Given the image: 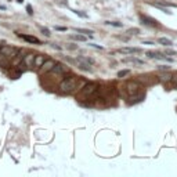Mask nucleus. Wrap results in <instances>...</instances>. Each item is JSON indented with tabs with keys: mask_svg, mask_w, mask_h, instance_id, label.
I'll return each mask as SVG.
<instances>
[{
	"mask_svg": "<svg viewBox=\"0 0 177 177\" xmlns=\"http://www.w3.org/2000/svg\"><path fill=\"white\" fill-rule=\"evenodd\" d=\"M54 65H56V61L54 60H44V62L39 66V73L40 75H44V73L50 72Z\"/></svg>",
	"mask_w": 177,
	"mask_h": 177,
	"instance_id": "4",
	"label": "nucleus"
},
{
	"mask_svg": "<svg viewBox=\"0 0 177 177\" xmlns=\"http://www.w3.org/2000/svg\"><path fill=\"white\" fill-rule=\"evenodd\" d=\"M44 60H46V58H44V56H40V54H39V56H35V60H33V66L39 68L42 64L44 62Z\"/></svg>",
	"mask_w": 177,
	"mask_h": 177,
	"instance_id": "12",
	"label": "nucleus"
},
{
	"mask_svg": "<svg viewBox=\"0 0 177 177\" xmlns=\"http://www.w3.org/2000/svg\"><path fill=\"white\" fill-rule=\"evenodd\" d=\"M20 37H21V39H24V40H27V42H29V43H33V44H42V42L37 39V37L31 36V35H20Z\"/></svg>",
	"mask_w": 177,
	"mask_h": 177,
	"instance_id": "11",
	"label": "nucleus"
},
{
	"mask_svg": "<svg viewBox=\"0 0 177 177\" xmlns=\"http://www.w3.org/2000/svg\"><path fill=\"white\" fill-rule=\"evenodd\" d=\"M141 20H143V24H147V25H158V22L155 20L150 17H145V15H141Z\"/></svg>",
	"mask_w": 177,
	"mask_h": 177,
	"instance_id": "14",
	"label": "nucleus"
},
{
	"mask_svg": "<svg viewBox=\"0 0 177 177\" xmlns=\"http://www.w3.org/2000/svg\"><path fill=\"white\" fill-rule=\"evenodd\" d=\"M130 73V71L129 69H125V71H120V72H118V78H123V76H126Z\"/></svg>",
	"mask_w": 177,
	"mask_h": 177,
	"instance_id": "22",
	"label": "nucleus"
},
{
	"mask_svg": "<svg viewBox=\"0 0 177 177\" xmlns=\"http://www.w3.org/2000/svg\"><path fill=\"white\" fill-rule=\"evenodd\" d=\"M166 54H170V56H176V51H173V50H166Z\"/></svg>",
	"mask_w": 177,
	"mask_h": 177,
	"instance_id": "30",
	"label": "nucleus"
},
{
	"mask_svg": "<svg viewBox=\"0 0 177 177\" xmlns=\"http://www.w3.org/2000/svg\"><path fill=\"white\" fill-rule=\"evenodd\" d=\"M144 44H150V46H152V44H155V43H152V42H143Z\"/></svg>",
	"mask_w": 177,
	"mask_h": 177,
	"instance_id": "32",
	"label": "nucleus"
},
{
	"mask_svg": "<svg viewBox=\"0 0 177 177\" xmlns=\"http://www.w3.org/2000/svg\"><path fill=\"white\" fill-rule=\"evenodd\" d=\"M0 49H2V44H0Z\"/></svg>",
	"mask_w": 177,
	"mask_h": 177,
	"instance_id": "35",
	"label": "nucleus"
},
{
	"mask_svg": "<svg viewBox=\"0 0 177 177\" xmlns=\"http://www.w3.org/2000/svg\"><path fill=\"white\" fill-rule=\"evenodd\" d=\"M138 32H140V31H138L137 28H134V29H129L127 33H129V35H138Z\"/></svg>",
	"mask_w": 177,
	"mask_h": 177,
	"instance_id": "24",
	"label": "nucleus"
},
{
	"mask_svg": "<svg viewBox=\"0 0 177 177\" xmlns=\"http://www.w3.org/2000/svg\"><path fill=\"white\" fill-rule=\"evenodd\" d=\"M140 89H141V86L138 85L137 82H129L127 85H126V91L129 93V94H137L138 91H140Z\"/></svg>",
	"mask_w": 177,
	"mask_h": 177,
	"instance_id": "7",
	"label": "nucleus"
},
{
	"mask_svg": "<svg viewBox=\"0 0 177 177\" xmlns=\"http://www.w3.org/2000/svg\"><path fill=\"white\" fill-rule=\"evenodd\" d=\"M56 31H61V32H65L66 28L65 27H56Z\"/></svg>",
	"mask_w": 177,
	"mask_h": 177,
	"instance_id": "29",
	"label": "nucleus"
},
{
	"mask_svg": "<svg viewBox=\"0 0 177 177\" xmlns=\"http://www.w3.org/2000/svg\"><path fill=\"white\" fill-rule=\"evenodd\" d=\"M97 89H98L97 83H87V85L83 86V89L80 93H82V96H85V97H90V96H93L96 91H97Z\"/></svg>",
	"mask_w": 177,
	"mask_h": 177,
	"instance_id": "3",
	"label": "nucleus"
},
{
	"mask_svg": "<svg viewBox=\"0 0 177 177\" xmlns=\"http://www.w3.org/2000/svg\"><path fill=\"white\" fill-rule=\"evenodd\" d=\"M40 31H42V33H43L44 36H50V31L47 29V28H40Z\"/></svg>",
	"mask_w": 177,
	"mask_h": 177,
	"instance_id": "23",
	"label": "nucleus"
},
{
	"mask_svg": "<svg viewBox=\"0 0 177 177\" xmlns=\"http://www.w3.org/2000/svg\"><path fill=\"white\" fill-rule=\"evenodd\" d=\"M147 57H150V58H155V60H165V61H169V62H172L173 60H170V58H166L163 54H160V53H154V51H147Z\"/></svg>",
	"mask_w": 177,
	"mask_h": 177,
	"instance_id": "9",
	"label": "nucleus"
},
{
	"mask_svg": "<svg viewBox=\"0 0 177 177\" xmlns=\"http://www.w3.org/2000/svg\"><path fill=\"white\" fill-rule=\"evenodd\" d=\"M75 31L78 33H83L85 36H93V31H89V29H82V28H75Z\"/></svg>",
	"mask_w": 177,
	"mask_h": 177,
	"instance_id": "16",
	"label": "nucleus"
},
{
	"mask_svg": "<svg viewBox=\"0 0 177 177\" xmlns=\"http://www.w3.org/2000/svg\"><path fill=\"white\" fill-rule=\"evenodd\" d=\"M69 71V68L66 65H64V64L61 62H56V65L53 66V69L50 71L53 75H64V73H66Z\"/></svg>",
	"mask_w": 177,
	"mask_h": 177,
	"instance_id": "5",
	"label": "nucleus"
},
{
	"mask_svg": "<svg viewBox=\"0 0 177 177\" xmlns=\"http://www.w3.org/2000/svg\"><path fill=\"white\" fill-rule=\"evenodd\" d=\"M17 51H18V49H15V47H12V46H2V49H0V53H2L8 61H11L14 58Z\"/></svg>",
	"mask_w": 177,
	"mask_h": 177,
	"instance_id": "2",
	"label": "nucleus"
},
{
	"mask_svg": "<svg viewBox=\"0 0 177 177\" xmlns=\"http://www.w3.org/2000/svg\"><path fill=\"white\" fill-rule=\"evenodd\" d=\"M73 12H75V14H78L79 15V17H83V18H85L86 17V14H83V12L82 11H78V10H72Z\"/></svg>",
	"mask_w": 177,
	"mask_h": 177,
	"instance_id": "28",
	"label": "nucleus"
},
{
	"mask_svg": "<svg viewBox=\"0 0 177 177\" xmlns=\"http://www.w3.org/2000/svg\"><path fill=\"white\" fill-rule=\"evenodd\" d=\"M105 24L111 25V27H115V28H120L122 27V22H116V21H107Z\"/></svg>",
	"mask_w": 177,
	"mask_h": 177,
	"instance_id": "19",
	"label": "nucleus"
},
{
	"mask_svg": "<svg viewBox=\"0 0 177 177\" xmlns=\"http://www.w3.org/2000/svg\"><path fill=\"white\" fill-rule=\"evenodd\" d=\"M72 39L79 40V42H85L86 40V36H85V35H72Z\"/></svg>",
	"mask_w": 177,
	"mask_h": 177,
	"instance_id": "20",
	"label": "nucleus"
},
{
	"mask_svg": "<svg viewBox=\"0 0 177 177\" xmlns=\"http://www.w3.org/2000/svg\"><path fill=\"white\" fill-rule=\"evenodd\" d=\"M35 56H36V54H33V53H29V54L27 53V54L24 56V58H22L20 65H24V66H27V68H31V66H33Z\"/></svg>",
	"mask_w": 177,
	"mask_h": 177,
	"instance_id": "6",
	"label": "nucleus"
},
{
	"mask_svg": "<svg viewBox=\"0 0 177 177\" xmlns=\"http://www.w3.org/2000/svg\"><path fill=\"white\" fill-rule=\"evenodd\" d=\"M119 53H123V54H137V53H141V50L137 49V47H122V49H119Z\"/></svg>",
	"mask_w": 177,
	"mask_h": 177,
	"instance_id": "10",
	"label": "nucleus"
},
{
	"mask_svg": "<svg viewBox=\"0 0 177 177\" xmlns=\"http://www.w3.org/2000/svg\"><path fill=\"white\" fill-rule=\"evenodd\" d=\"M27 11H28V14H29V15L33 14V10H32V6H31V4L27 6Z\"/></svg>",
	"mask_w": 177,
	"mask_h": 177,
	"instance_id": "27",
	"label": "nucleus"
},
{
	"mask_svg": "<svg viewBox=\"0 0 177 177\" xmlns=\"http://www.w3.org/2000/svg\"><path fill=\"white\" fill-rule=\"evenodd\" d=\"M76 60H78L80 64H87V65H91V64H94V61H93L91 58H89V57H78Z\"/></svg>",
	"mask_w": 177,
	"mask_h": 177,
	"instance_id": "15",
	"label": "nucleus"
},
{
	"mask_svg": "<svg viewBox=\"0 0 177 177\" xmlns=\"http://www.w3.org/2000/svg\"><path fill=\"white\" fill-rule=\"evenodd\" d=\"M158 78H159L160 82H163V83H169L170 80H172V73H162V75H159Z\"/></svg>",
	"mask_w": 177,
	"mask_h": 177,
	"instance_id": "13",
	"label": "nucleus"
},
{
	"mask_svg": "<svg viewBox=\"0 0 177 177\" xmlns=\"http://www.w3.org/2000/svg\"><path fill=\"white\" fill-rule=\"evenodd\" d=\"M158 42H159L160 44H163V46H172V40H170V39H166V37H160V39L158 40Z\"/></svg>",
	"mask_w": 177,
	"mask_h": 177,
	"instance_id": "18",
	"label": "nucleus"
},
{
	"mask_svg": "<svg viewBox=\"0 0 177 177\" xmlns=\"http://www.w3.org/2000/svg\"><path fill=\"white\" fill-rule=\"evenodd\" d=\"M25 54H27V51H25V50H18V51H17V54L14 56V58L11 60L12 66H18V65H20Z\"/></svg>",
	"mask_w": 177,
	"mask_h": 177,
	"instance_id": "8",
	"label": "nucleus"
},
{
	"mask_svg": "<svg viewBox=\"0 0 177 177\" xmlns=\"http://www.w3.org/2000/svg\"><path fill=\"white\" fill-rule=\"evenodd\" d=\"M158 69H159V71H169L170 66H167V65H159V66H158Z\"/></svg>",
	"mask_w": 177,
	"mask_h": 177,
	"instance_id": "25",
	"label": "nucleus"
},
{
	"mask_svg": "<svg viewBox=\"0 0 177 177\" xmlns=\"http://www.w3.org/2000/svg\"><path fill=\"white\" fill-rule=\"evenodd\" d=\"M170 82H173V85L177 86V73H175V75H172V80Z\"/></svg>",
	"mask_w": 177,
	"mask_h": 177,
	"instance_id": "26",
	"label": "nucleus"
},
{
	"mask_svg": "<svg viewBox=\"0 0 177 177\" xmlns=\"http://www.w3.org/2000/svg\"><path fill=\"white\" fill-rule=\"evenodd\" d=\"M78 86V79L75 76H68L60 83V90L62 93H71L76 89Z\"/></svg>",
	"mask_w": 177,
	"mask_h": 177,
	"instance_id": "1",
	"label": "nucleus"
},
{
	"mask_svg": "<svg viewBox=\"0 0 177 177\" xmlns=\"http://www.w3.org/2000/svg\"><path fill=\"white\" fill-rule=\"evenodd\" d=\"M0 10H6V7L4 6H0Z\"/></svg>",
	"mask_w": 177,
	"mask_h": 177,
	"instance_id": "33",
	"label": "nucleus"
},
{
	"mask_svg": "<svg viewBox=\"0 0 177 177\" xmlns=\"http://www.w3.org/2000/svg\"><path fill=\"white\" fill-rule=\"evenodd\" d=\"M89 46H91V47H94V49H100V50H101V49H102V47H101V46H97V44H93V43H90V44H89Z\"/></svg>",
	"mask_w": 177,
	"mask_h": 177,
	"instance_id": "31",
	"label": "nucleus"
},
{
	"mask_svg": "<svg viewBox=\"0 0 177 177\" xmlns=\"http://www.w3.org/2000/svg\"><path fill=\"white\" fill-rule=\"evenodd\" d=\"M17 2H18V3H22V2H24V0H17Z\"/></svg>",
	"mask_w": 177,
	"mask_h": 177,
	"instance_id": "34",
	"label": "nucleus"
},
{
	"mask_svg": "<svg viewBox=\"0 0 177 177\" xmlns=\"http://www.w3.org/2000/svg\"><path fill=\"white\" fill-rule=\"evenodd\" d=\"M125 62H136V64H143V61H140V60H137V58H133V57H130V58H126V60H123Z\"/></svg>",
	"mask_w": 177,
	"mask_h": 177,
	"instance_id": "21",
	"label": "nucleus"
},
{
	"mask_svg": "<svg viewBox=\"0 0 177 177\" xmlns=\"http://www.w3.org/2000/svg\"><path fill=\"white\" fill-rule=\"evenodd\" d=\"M143 98H144V94H138V96L131 94L130 96V102H140Z\"/></svg>",
	"mask_w": 177,
	"mask_h": 177,
	"instance_id": "17",
	"label": "nucleus"
}]
</instances>
